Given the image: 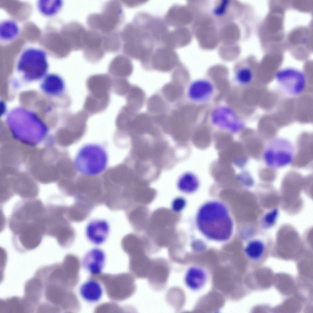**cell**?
<instances>
[{"label": "cell", "instance_id": "obj_28", "mask_svg": "<svg viewBox=\"0 0 313 313\" xmlns=\"http://www.w3.org/2000/svg\"><path fill=\"white\" fill-rule=\"evenodd\" d=\"M229 4L228 1H222L213 10V12L217 16H220L224 14L227 10Z\"/></svg>", "mask_w": 313, "mask_h": 313}, {"label": "cell", "instance_id": "obj_7", "mask_svg": "<svg viewBox=\"0 0 313 313\" xmlns=\"http://www.w3.org/2000/svg\"><path fill=\"white\" fill-rule=\"evenodd\" d=\"M119 4L111 2L106 5L103 12L99 14L90 15L89 25L95 30L102 32H110L117 27L121 20L122 13Z\"/></svg>", "mask_w": 313, "mask_h": 313}, {"label": "cell", "instance_id": "obj_27", "mask_svg": "<svg viewBox=\"0 0 313 313\" xmlns=\"http://www.w3.org/2000/svg\"><path fill=\"white\" fill-rule=\"evenodd\" d=\"M278 215V211L274 209L268 212L264 216V221L268 226L273 225L275 222Z\"/></svg>", "mask_w": 313, "mask_h": 313}, {"label": "cell", "instance_id": "obj_2", "mask_svg": "<svg viewBox=\"0 0 313 313\" xmlns=\"http://www.w3.org/2000/svg\"><path fill=\"white\" fill-rule=\"evenodd\" d=\"M6 123L16 136H43L46 125L36 114L22 107L12 109L7 115Z\"/></svg>", "mask_w": 313, "mask_h": 313}, {"label": "cell", "instance_id": "obj_12", "mask_svg": "<svg viewBox=\"0 0 313 313\" xmlns=\"http://www.w3.org/2000/svg\"><path fill=\"white\" fill-rule=\"evenodd\" d=\"M112 84V80L111 78L107 75L102 74L91 75L86 82L89 94L99 98L110 96L109 92Z\"/></svg>", "mask_w": 313, "mask_h": 313}, {"label": "cell", "instance_id": "obj_10", "mask_svg": "<svg viewBox=\"0 0 313 313\" xmlns=\"http://www.w3.org/2000/svg\"><path fill=\"white\" fill-rule=\"evenodd\" d=\"M106 259V254L103 250L99 248H94L84 255L82 265L83 269L90 274H98L103 270Z\"/></svg>", "mask_w": 313, "mask_h": 313}, {"label": "cell", "instance_id": "obj_29", "mask_svg": "<svg viewBox=\"0 0 313 313\" xmlns=\"http://www.w3.org/2000/svg\"><path fill=\"white\" fill-rule=\"evenodd\" d=\"M185 205V200L181 198L175 199L173 202V208L176 211H179L182 210Z\"/></svg>", "mask_w": 313, "mask_h": 313}, {"label": "cell", "instance_id": "obj_26", "mask_svg": "<svg viewBox=\"0 0 313 313\" xmlns=\"http://www.w3.org/2000/svg\"><path fill=\"white\" fill-rule=\"evenodd\" d=\"M128 84L127 81L123 78H115L112 81V87L115 93L119 95H122L127 92Z\"/></svg>", "mask_w": 313, "mask_h": 313}, {"label": "cell", "instance_id": "obj_3", "mask_svg": "<svg viewBox=\"0 0 313 313\" xmlns=\"http://www.w3.org/2000/svg\"><path fill=\"white\" fill-rule=\"evenodd\" d=\"M108 157L101 145L94 144L86 145L78 152L75 160L77 171L87 176H94L103 172L106 167Z\"/></svg>", "mask_w": 313, "mask_h": 313}, {"label": "cell", "instance_id": "obj_4", "mask_svg": "<svg viewBox=\"0 0 313 313\" xmlns=\"http://www.w3.org/2000/svg\"><path fill=\"white\" fill-rule=\"evenodd\" d=\"M46 52L42 49L30 47L24 50L18 61L17 68L28 81L39 80L44 77L49 64Z\"/></svg>", "mask_w": 313, "mask_h": 313}, {"label": "cell", "instance_id": "obj_17", "mask_svg": "<svg viewBox=\"0 0 313 313\" xmlns=\"http://www.w3.org/2000/svg\"><path fill=\"white\" fill-rule=\"evenodd\" d=\"M110 100V97L99 98L89 94L85 101L83 111L89 115L100 113L107 109Z\"/></svg>", "mask_w": 313, "mask_h": 313}, {"label": "cell", "instance_id": "obj_20", "mask_svg": "<svg viewBox=\"0 0 313 313\" xmlns=\"http://www.w3.org/2000/svg\"><path fill=\"white\" fill-rule=\"evenodd\" d=\"M62 5V2L61 0H40L38 3L40 12L47 17H51L57 14Z\"/></svg>", "mask_w": 313, "mask_h": 313}, {"label": "cell", "instance_id": "obj_11", "mask_svg": "<svg viewBox=\"0 0 313 313\" xmlns=\"http://www.w3.org/2000/svg\"><path fill=\"white\" fill-rule=\"evenodd\" d=\"M83 48L87 59L93 62L99 60L104 53L103 38L96 31H87Z\"/></svg>", "mask_w": 313, "mask_h": 313}, {"label": "cell", "instance_id": "obj_24", "mask_svg": "<svg viewBox=\"0 0 313 313\" xmlns=\"http://www.w3.org/2000/svg\"><path fill=\"white\" fill-rule=\"evenodd\" d=\"M38 280L32 279L28 282L26 287V292L27 296L32 300L36 301L39 299L42 287Z\"/></svg>", "mask_w": 313, "mask_h": 313}, {"label": "cell", "instance_id": "obj_22", "mask_svg": "<svg viewBox=\"0 0 313 313\" xmlns=\"http://www.w3.org/2000/svg\"><path fill=\"white\" fill-rule=\"evenodd\" d=\"M178 185L179 189L182 191L190 193L196 190L198 184L191 174L186 173L179 177L178 181Z\"/></svg>", "mask_w": 313, "mask_h": 313}, {"label": "cell", "instance_id": "obj_19", "mask_svg": "<svg viewBox=\"0 0 313 313\" xmlns=\"http://www.w3.org/2000/svg\"><path fill=\"white\" fill-rule=\"evenodd\" d=\"M19 32V27L13 20H6L0 24V37L3 41H9L14 39L17 36Z\"/></svg>", "mask_w": 313, "mask_h": 313}, {"label": "cell", "instance_id": "obj_16", "mask_svg": "<svg viewBox=\"0 0 313 313\" xmlns=\"http://www.w3.org/2000/svg\"><path fill=\"white\" fill-rule=\"evenodd\" d=\"M40 89L44 93L50 95L56 96L62 94L65 89V84L63 79L59 75L50 73L46 75L40 85Z\"/></svg>", "mask_w": 313, "mask_h": 313}, {"label": "cell", "instance_id": "obj_1", "mask_svg": "<svg viewBox=\"0 0 313 313\" xmlns=\"http://www.w3.org/2000/svg\"><path fill=\"white\" fill-rule=\"evenodd\" d=\"M196 223L200 232L212 240L225 241L232 234L233 222L228 210L219 201H211L203 204L197 212Z\"/></svg>", "mask_w": 313, "mask_h": 313}, {"label": "cell", "instance_id": "obj_8", "mask_svg": "<svg viewBox=\"0 0 313 313\" xmlns=\"http://www.w3.org/2000/svg\"><path fill=\"white\" fill-rule=\"evenodd\" d=\"M213 123L219 127L235 130L242 128L244 123L236 112L226 105H221L215 108L211 116Z\"/></svg>", "mask_w": 313, "mask_h": 313}, {"label": "cell", "instance_id": "obj_21", "mask_svg": "<svg viewBox=\"0 0 313 313\" xmlns=\"http://www.w3.org/2000/svg\"><path fill=\"white\" fill-rule=\"evenodd\" d=\"M264 249L263 244L257 240L250 242L246 246L244 252L246 255L253 260L260 259L263 255Z\"/></svg>", "mask_w": 313, "mask_h": 313}, {"label": "cell", "instance_id": "obj_14", "mask_svg": "<svg viewBox=\"0 0 313 313\" xmlns=\"http://www.w3.org/2000/svg\"><path fill=\"white\" fill-rule=\"evenodd\" d=\"M207 279L206 271L198 266L190 267L186 273L184 281L186 286L190 289L197 291L204 286Z\"/></svg>", "mask_w": 313, "mask_h": 313}, {"label": "cell", "instance_id": "obj_25", "mask_svg": "<svg viewBox=\"0 0 313 313\" xmlns=\"http://www.w3.org/2000/svg\"><path fill=\"white\" fill-rule=\"evenodd\" d=\"M103 37V46L105 50L109 51H116L119 48L120 40L119 36L117 33H112V35Z\"/></svg>", "mask_w": 313, "mask_h": 313}, {"label": "cell", "instance_id": "obj_6", "mask_svg": "<svg viewBox=\"0 0 313 313\" xmlns=\"http://www.w3.org/2000/svg\"><path fill=\"white\" fill-rule=\"evenodd\" d=\"M275 78L283 93L290 97L297 96L305 90L307 79L301 71L293 68H286L278 71Z\"/></svg>", "mask_w": 313, "mask_h": 313}, {"label": "cell", "instance_id": "obj_15", "mask_svg": "<svg viewBox=\"0 0 313 313\" xmlns=\"http://www.w3.org/2000/svg\"><path fill=\"white\" fill-rule=\"evenodd\" d=\"M79 293L85 301L90 303L99 301L103 294V289L101 284L97 281L90 279L85 281L80 285Z\"/></svg>", "mask_w": 313, "mask_h": 313}, {"label": "cell", "instance_id": "obj_9", "mask_svg": "<svg viewBox=\"0 0 313 313\" xmlns=\"http://www.w3.org/2000/svg\"><path fill=\"white\" fill-rule=\"evenodd\" d=\"M214 92L215 87L211 81L206 79L200 78L190 83L187 89V94L193 102L201 103L209 100Z\"/></svg>", "mask_w": 313, "mask_h": 313}, {"label": "cell", "instance_id": "obj_5", "mask_svg": "<svg viewBox=\"0 0 313 313\" xmlns=\"http://www.w3.org/2000/svg\"><path fill=\"white\" fill-rule=\"evenodd\" d=\"M294 149L288 140L283 138L275 139L266 147L263 159L267 165L273 168H280L287 166L292 162Z\"/></svg>", "mask_w": 313, "mask_h": 313}, {"label": "cell", "instance_id": "obj_18", "mask_svg": "<svg viewBox=\"0 0 313 313\" xmlns=\"http://www.w3.org/2000/svg\"><path fill=\"white\" fill-rule=\"evenodd\" d=\"M121 56L116 57L110 63L109 72L116 78H123L129 75L130 65L125 58Z\"/></svg>", "mask_w": 313, "mask_h": 313}, {"label": "cell", "instance_id": "obj_23", "mask_svg": "<svg viewBox=\"0 0 313 313\" xmlns=\"http://www.w3.org/2000/svg\"><path fill=\"white\" fill-rule=\"evenodd\" d=\"M254 77L253 72L251 69L247 66H243L239 68L235 72L234 79L239 84L245 86L249 84Z\"/></svg>", "mask_w": 313, "mask_h": 313}, {"label": "cell", "instance_id": "obj_13", "mask_svg": "<svg viewBox=\"0 0 313 313\" xmlns=\"http://www.w3.org/2000/svg\"><path fill=\"white\" fill-rule=\"evenodd\" d=\"M109 231V224L106 221L96 219L91 221L88 224L86 234L87 238L91 243L100 245L105 241Z\"/></svg>", "mask_w": 313, "mask_h": 313}]
</instances>
